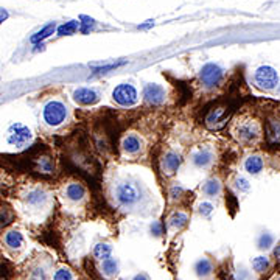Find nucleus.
Here are the masks:
<instances>
[{
    "instance_id": "nucleus-1",
    "label": "nucleus",
    "mask_w": 280,
    "mask_h": 280,
    "mask_svg": "<svg viewBox=\"0 0 280 280\" xmlns=\"http://www.w3.org/2000/svg\"><path fill=\"white\" fill-rule=\"evenodd\" d=\"M260 125L254 118L242 117L238 118L232 126V136L237 142L243 145H252L260 137Z\"/></svg>"
},
{
    "instance_id": "nucleus-17",
    "label": "nucleus",
    "mask_w": 280,
    "mask_h": 280,
    "mask_svg": "<svg viewBox=\"0 0 280 280\" xmlns=\"http://www.w3.org/2000/svg\"><path fill=\"white\" fill-rule=\"evenodd\" d=\"M266 137L271 143H280V120H269L266 123Z\"/></svg>"
},
{
    "instance_id": "nucleus-16",
    "label": "nucleus",
    "mask_w": 280,
    "mask_h": 280,
    "mask_svg": "<svg viewBox=\"0 0 280 280\" xmlns=\"http://www.w3.org/2000/svg\"><path fill=\"white\" fill-rule=\"evenodd\" d=\"M36 170L42 175H52L55 172V162L50 156H41L36 159Z\"/></svg>"
},
{
    "instance_id": "nucleus-29",
    "label": "nucleus",
    "mask_w": 280,
    "mask_h": 280,
    "mask_svg": "<svg viewBox=\"0 0 280 280\" xmlns=\"http://www.w3.org/2000/svg\"><path fill=\"white\" fill-rule=\"evenodd\" d=\"M13 212L9 210V207L6 206H0V227H3V226H8L9 223L13 221Z\"/></svg>"
},
{
    "instance_id": "nucleus-7",
    "label": "nucleus",
    "mask_w": 280,
    "mask_h": 280,
    "mask_svg": "<svg viewBox=\"0 0 280 280\" xmlns=\"http://www.w3.org/2000/svg\"><path fill=\"white\" fill-rule=\"evenodd\" d=\"M199 78L204 87L212 89L219 84V81L223 79V69L215 63H209L203 66L201 72H199Z\"/></svg>"
},
{
    "instance_id": "nucleus-23",
    "label": "nucleus",
    "mask_w": 280,
    "mask_h": 280,
    "mask_svg": "<svg viewBox=\"0 0 280 280\" xmlns=\"http://www.w3.org/2000/svg\"><path fill=\"white\" fill-rule=\"evenodd\" d=\"M102 273L106 277H114L118 274V262L114 257H107L102 262Z\"/></svg>"
},
{
    "instance_id": "nucleus-21",
    "label": "nucleus",
    "mask_w": 280,
    "mask_h": 280,
    "mask_svg": "<svg viewBox=\"0 0 280 280\" xmlns=\"http://www.w3.org/2000/svg\"><path fill=\"white\" fill-rule=\"evenodd\" d=\"M187 223H188V216L184 212H175L168 218V227L176 229V231H181L182 227L187 226Z\"/></svg>"
},
{
    "instance_id": "nucleus-25",
    "label": "nucleus",
    "mask_w": 280,
    "mask_h": 280,
    "mask_svg": "<svg viewBox=\"0 0 280 280\" xmlns=\"http://www.w3.org/2000/svg\"><path fill=\"white\" fill-rule=\"evenodd\" d=\"M112 255V246L109 243H97L94 246V257L97 260H103Z\"/></svg>"
},
{
    "instance_id": "nucleus-42",
    "label": "nucleus",
    "mask_w": 280,
    "mask_h": 280,
    "mask_svg": "<svg viewBox=\"0 0 280 280\" xmlns=\"http://www.w3.org/2000/svg\"><path fill=\"white\" fill-rule=\"evenodd\" d=\"M0 280H5V279H0Z\"/></svg>"
},
{
    "instance_id": "nucleus-2",
    "label": "nucleus",
    "mask_w": 280,
    "mask_h": 280,
    "mask_svg": "<svg viewBox=\"0 0 280 280\" xmlns=\"http://www.w3.org/2000/svg\"><path fill=\"white\" fill-rule=\"evenodd\" d=\"M42 117H44V122L48 126H59L61 125L66 117H67V109L64 106V103L58 102V100H52L44 106V111H42Z\"/></svg>"
},
{
    "instance_id": "nucleus-33",
    "label": "nucleus",
    "mask_w": 280,
    "mask_h": 280,
    "mask_svg": "<svg viewBox=\"0 0 280 280\" xmlns=\"http://www.w3.org/2000/svg\"><path fill=\"white\" fill-rule=\"evenodd\" d=\"M235 188L238 190V192H249V188H251V184H249V181L246 177H237L235 179Z\"/></svg>"
},
{
    "instance_id": "nucleus-28",
    "label": "nucleus",
    "mask_w": 280,
    "mask_h": 280,
    "mask_svg": "<svg viewBox=\"0 0 280 280\" xmlns=\"http://www.w3.org/2000/svg\"><path fill=\"white\" fill-rule=\"evenodd\" d=\"M126 61H117V63H109V64H102V66H92L94 73H106L109 70H115L120 66H125Z\"/></svg>"
},
{
    "instance_id": "nucleus-20",
    "label": "nucleus",
    "mask_w": 280,
    "mask_h": 280,
    "mask_svg": "<svg viewBox=\"0 0 280 280\" xmlns=\"http://www.w3.org/2000/svg\"><path fill=\"white\" fill-rule=\"evenodd\" d=\"M195 271H196V276L198 277H201V279H204V277H207V276H210L212 274V271H213V265H212V262H210L209 258H199L198 262L195 263Z\"/></svg>"
},
{
    "instance_id": "nucleus-14",
    "label": "nucleus",
    "mask_w": 280,
    "mask_h": 280,
    "mask_svg": "<svg viewBox=\"0 0 280 280\" xmlns=\"http://www.w3.org/2000/svg\"><path fill=\"white\" fill-rule=\"evenodd\" d=\"M212 161H213V154H212V151H210V149H207V148L199 149V151H196V153L193 154V157H192L193 165L198 167V168H204V167L210 165V164H212Z\"/></svg>"
},
{
    "instance_id": "nucleus-31",
    "label": "nucleus",
    "mask_w": 280,
    "mask_h": 280,
    "mask_svg": "<svg viewBox=\"0 0 280 280\" xmlns=\"http://www.w3.org/2000/svg\"><path fill=\"white\" fill-rule=\"evenodd\" d=\"M257 245H258L260 249H265V251H266V249H269L274 245V237L271 234H262L258 237Z\"/></svg>"
},
{
    "instance_id": "nucleus-36",
    "label": "nucleus",
    "mask_w": 280,
    "mask_h": 280,
    "mask_svg": "<svg viewBox=\"0 0 280 280\" xmlns=\"http://www.w3.org/2000/svg\"><path fill=\"white\" fill-rule=\"evenodd\" d=\"M151 232H153V235H156V237L161 235V234H162V226H161V223L154 221V223L151 224Z\"/></svg>"
},
{
    "instance_id": "nucleus-15",
    "label": "nucleus",
    "mask_w": 280,
    "mask_h": 280,
    "mask_svg": "<svg viewBox=\"0 0 280 280\" xmlns=\"http://www.w3.org/2000/svg\"><path fill=\"white\" fill-rule=\"evenodd\" d=\"M56 24L55 22H52V24H47L45 27H42L41 30H39V32H36L32 37H30V42L32 44H42L47 37H50L52 36L55 32H56Z\"/></svg>"
},
{
    "instance_id": "nucleus-30",
    "label": "nucleus",
    "mask_w": 280,
    "mask_h": 280,
    "mask_svg": "<svg viewBox=\"0 0 280 280\" xmlns=\"http://www.w3.org/2000/svg\"><path fill=\"white\" fill-rule=\"evenodd\" d=\"M95 25V21L92 17H89V16H81L79 17V32L81 33H89L91 32V28Z\"/></svg>"
},
{
    "instance_id": "nucleus-22",
    "label": "nucleus",
    "mask_w": 280,
    "mask_h": 280,
    "mask_svg": "<svg viewBox=\"0 0 280 280\" xmlns=\"http://www.w3.org/2000/svg\"><path fill=\"white\" fill-rule=\"evenodd\" d=\"M5 245L11 249H21L24 246V235L17 231H11L5 235Z\"/></svg>"
},
{
    "instance_id": "nucleus-9",
    "label": "nucleus",
    "mask_w": 280,
    "mask_h": 280,
    "mask_svg": "<svg viewBox=\"0 0 280 280\" xmlns=\"http://www.w3.org/2000/svg\"><path fill=\"white\" fill-rule=\"evenodd\" d=\"M165 97H167V92L161 84L151 83V84H146L143 89V100L148 105H154V106L162 105L165 102Z\"/></svg>"
},
{
    "instance_id": "nucleus-24",
    "label": "nucleus",
    "mask_w": 280,
    "mask_h": 280,
    "mask_svg": "<svg viewBox=\"0 0 280 280\" xmlns=\"http://www.w3.org/2000/svg\"><path fill=\"white\" fill-rule=\"evenodd\" d=\"M79 30V21H69L56 28L58 36H72Z\"/></svg>"
},
{
    "instance_id": "nucleus-35",
    "label": "nucleus",
    "mask_w": 280,
    "mask_h": 280,
    "mask_svg": "<svg viewBox=\"0 0 280 280\" xmlns=\"http://www.w3.org/2000/svg\"><path fill=\"white\" fill-rule=\"evenodd\" d=\"M184 192V188L182 187H177V185H175L172 190H170V196H172V199H176V198H179L181 196V193Z\"/></svg>"
},
{
    "instance_id": "nucleus-8",
    "label": "nucleus",
    "mask_w": 280,
    "mask_h": 280,
    "mask_svg": "<svg viewBox=\"0 0 280 280\" xmlns=\"http://www.w3.org/2000/svg\"><path fill=\"white\" fill-rule=\"evenodd\" d=\"M33 134L32 129L22 123H13L9 126V133H8V143L14 145V146H22L25 145L28 140H32Z\"/></svg>"
},
{
    "instance_id": "nucleus-26",
    "label": "nucleus",
    "mask_w": 280,
    "mask_h": 280,
    "mask_svg": "<svg viewBox=\"0 0 280 280\" xmlns=\"http://www.w3.org/2000/svg\"><path fill=\"white\" fill-rule=\"evenodd\" d=\"M203 192L207 195V196H216L219 192H221V184H219L218 179H210L207 181L203 187Z\"/></svg>"
},
{
    "instance_id": "nucleus-40",
    "label": "nucleus",
    "mask_w": 280,
    "mask_h": 280,
    "mask_svg": "<svg viewBox=\"0 0 280 280\" xmlns=\"http://www.w3.org/2000/svg\"><path fill=\"white\" fill-rule=\"evenodd\" d=\"M274 257L279 260V262H280V245H277L276 246V249H274Z\"/></svg>"
},
{
    "instance_id": "nucleus-39",
    "label": "nucleus",
    "mask_w": 280,
    "mask_h": 280,
    "mask_svg": "<svg viewBox=\"0 0 280 280\" xmlns=\"http://www.w3.org/2000/svg\"><path fill=\"white\" fill-rule=\"evenodd\" d=\"M133 280H149V277H148V274H145V273H140V274H136Z\"/></svg>"
},
{
    "instance_id": "nucleus-10",
    "label": "nucleus",
    "mask_w": 280,
    "mask_h": 280,
    "mask_svg": "<svg viewBox=\"0 0 280 280\" xmlns=\"http://www.w3.org/2000/svg\"><path fill=\"white\" fill-rule=\"evenodd\" d=\"M181 164H182V157L175 151H168L161 161L162 172L167 176H173L179 170V167H181Z\"/></svg>"
},
{
    "instance_id": "nucleus-5",
    "label": "nucleus",
    "mask_w": 280,
    "mask_h": 280,
    "mask_svg": "<svg viewBox=\"0 0 280 280\" xmlns=\"http://www.w3.org/2000/svg\"><path fill=\"white\" fill-rule=\"evenodd\" d=\"M112 98L118 106L131 107L139 102V94H137V89L133 84L123 83V84H118L114 89Z\"/></svg>"
},
{
    "instance_id": "nucleus-37",
    "label": "nucleus",
    "mask_w": 280,
    "mask_h": 280,
    "mask_svg": "<svg viewBox=\"0 0 280 280\" xmlns=\"http://www.w3.org/2000/svg\"><path fill=\"white\" fill-rule=\"evenodd\" d=\"M8 11H6V9L5 8H0V25H2L5 21H6V19H8Z\"/></svg>"
},
{
    "instance_id": "nucleus-3",
    "label": "nucleus",
    "mask_w": 280,
    "mask_h": 280,
    "mask_svg": "<svg viewBox=\"0 0 280 280\" xmlns=\"http://www.w3.org/2000/svg\"><path fill=\"white\" fill-rule=\"evenodd\" d=\"M254 81L263 91H273L279 84V73L271 66H260L254 73Z\"/></svg>"
},
{
    "instance_id": "nucleus-13",
    "label": "nucleus",
    "mask_w": 280,
    "mask_h": 280,
    "mask_svg": "<svg viewBox=\"0 0 280 280\" xmlns=\"http://www.w3.org/2000/svg\"><path fill=\"white\" fill-rule=\"evenodd\" d=\"M122 146L128 154H137L142 149V140L136 134H128L122 140Z\"/></svg>"
},
{
    "instance_id": "nucleus-4",
    "label": "nucleus",
    "mask_w": 280,
    "mask_h": 280,
    "mask_svg": "<svg viewBox=\"0 0 280 280\" xmlns=\"http://www.w3.org/2000/svg\"><path fill=\"white\" fill-rule=\"evenodd\" d=\"M117 203L123 207H131L140 199V188L133 182H122L115 188Z\"/></svg>"
},
{
    "instance_id": "nucleus-12",
    "label": "nucleus",
    "mask_w": 280,
    "mask_h": 280,
    "mask_svg": "<svg viewBox=\"0 0 280 280\" xmlns=\"http://www.w3.org/2000/svg\"><path fill=\"white\" fill-rule=\"evenodd\" d=\"M66 196H67L69 201L79 203V201H83L84 196H86V188H84V185H81V184L72 182V184H69V185L66 187Z\"/></svg>"
},
{
    "instance_id": "nucleus-41",
    "label": "nucleus",
    "mask_w": 280,
    "mask_h": 280,
    "mask_svg": "<svg viewBox=\"0 0 280 280\" xmlns=\"http://www.w3.org/2000/svg\"><path fill=\"white\" fill-rule=\"evenodd\" d=\"M276 280H280V277H279V279H276Z\"/></svg>"
},
{
    "instance_id": "nucleus-38",
    "label": "nucleus",
    "mask_w": 280,
    "mask_h": 280,
    "mask_svg": "<svg viewBox=\"0 0 280 280\" xmlns=\"http://www.w3.org/2000/svg\"><path fill=\"white\" fill-rule=\"evenodd\" d=\"M151 27H154V21H146V24L139 25V30H148V28H151Z\"/></svg>"
},
{
    "instance_id": "nucleus-32",
    "label": "nucleus",
    "mask_w": 280,
    "mask_h": 280,
    "mask_svg": "<svg viewBox=\"0 0 280 280\" xmlns=\"http://www.w3.org/2000/svg\"><path fill=\"white\" fill-rule=\"evenodd\" d=\"M53 280H73V274L69 268H61L55 273Z\"/></svg>"
},
{
    "instance_id": "nucleus-6",
    "label": "nucleus",
    "mask_w": 280,
    "mask_h": 280,
    "mask_svg": "<svg viewBox=\"0 0 280 280\" xmlns=\"http://www.w3.org/2000/svg\"><path fill=\"white\" fill-rule=\"evenodd\" d=\"M231 112H232V109H231V106H229V105H216L215 107H212L207 112L206 125L210 129L221 128L229 120V117H231Z\"/></svg>"
},
{
    "instance_id": "nucleus-11",
    "label": "nucleus",
    "mask_w": 280,
    "mask_h": 280,
    "mask_svg": "<svg viewBox=\"0 0 280 280\" xmlns=\"http://www.w3.org/2000/svg\"><path fill=\"white\" fill-rule=\"evenodd\" d=\"M73 100L81 106H92L100 102V95L89 87H79L73 92Z\"/></svg>"
},
{
    "instance_id": "nucleus-18",
    "label": "nucleus",
    "mask_w": 280,
    "mask_h": 280,
    "mask_svg": "<svg viewBox=\"0 0 280 280\" xmlns=\"http://www.w3.org/2000/svg\"><path fill=\"white\" fill-rule=\"evenodd\" d=\"M263 159L260 156H249L245 162V170L249 175H258L263 170Z\"/></svg>"
},
{
    "instance_id": "nucleus-19",
    "label": "nucleus",
    "mask_w": 280,
    "mask_h": 280,
    "mask_svg": "<svg viewBox=\"0 0 280 280\" xmlns=\"http://www.w3.org/2000/svg\"><path fill=\"white\" fill-rule=\"evenodd\" d=\"M25 201H27V204H30V206L39 207V206L45 204V201H47V193L44 192V190H41V188L32 190V192L27 195Z\"/></svg>"
},
{
    "instance_id": "nucleus-27",
    "label": "nucleus",
    "mask_w": 280,
    "mask_h": 280,
    "mask_svg": "<svg viewBox=\"0 0 280 280\" xmlns=\"http://www.w3.org/2000/svg\"><path fill=\"white\" fill-rule=\"evenodd\" d=\"M252 268H254V271L255 273H265L266 269L269 268V260L265 257V255H258L252 260Z\"/></svg>"
},
{
    "instance_id": "nucleus-34",
    "label": "nucleus",
    "mask_w": 280,
    "mask_h": 280,
    "mask_svg": "<svg viewBox=\"0 0 280 280\" xmlns=\"http://www.w3.org/2000/svg\"><path fill=\"white\" fill-rule=\"evenodd\" d=\"M199 210V213H201L203 216H209L210 213L213 212V204H210V203H201L198 207Z\"/></svg>"
}]
</instances>
